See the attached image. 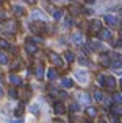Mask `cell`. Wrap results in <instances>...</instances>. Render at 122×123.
Segmentation results:
<instances>
[{
	"label": "cell",
	"mask_w": 122,
	"mask_h": 123,
	"mask_svg": "<svg viewBox=\"0 0 122 123\" xmlns=\"http://www.w3.org/2000/svg\"><path fill=\"white\" fill-rule=\"evenodd\" d=\"M74 75H75L77 81L81 83V84H86V81H88V73H86L85 70H75Z\"/></svg>",
	"instance_id": "cell-1"
},
{
	"label": "cell",
	"mask_w": 122,
	"mask_h": 123,
	"mask_svg": "<svg viewBox=\"0 0 122 123\" xmlns=\"http://www.w3.org/2000/svg\"><path fill=\"white\" fill-rule=\"evenodd\" d=\"M77 100H78V103H83V105H89V103H91V97L85 92L77 93Z\"/></svg>",
	"instance_id": "cell-2"
},
{
	"label": "cell",
	"mask_w": 122,
	"mask_h": 123,
	"mask_svg": "<svg viewBox=\"0 0 122 123\" xmlns=\"http://www.w3.org/2000/svg\"><path fill=\"white\" fill-rule=\"evenodd\" d=\"M103 20L107 22L110 27H116L117 25V19L114 17V16H111V14H107V16H103Z\"/></svg>",
	"instance_id": "cell-3"
},
{
	"label": "cell",
	"mask_w": 122,
	"mask_h": 123,
	"mask_svg": "<svg viewBox=\"0 0 122 123\" xmlns=\"http://www.w3.org/2000/svg\"><path fill=\"white\" fill-rule=\"evenodd\" d=\"M25 50H27V53L33 55V53H36V51H38V47L33 44V41H27V45H25Z\"/></svg>",
	"instance_id": "cell-4"
},
{
	"label": "cell",
	"mask_w": 122,
	"mask_h": 123,
	"mask_svg": "<svg viewBox=\"0 0 122 123\" xmlns=\"http://www.w3.org/2000/svg\"><path fill=\"white\" fill-rule=\"evenodd\" d=\"M99 37H100V39H103V41L111 39V31L107 30V28H103V30H100V33H99Z\"/></svg>",
	"instance_id": "cell-5"
},
{
	"label": "cell",
	"mask_w": 122,
	"mask_h": 123,
	"mask_svg": "<svg viewBox=\"0 0 122 123\" xmlns=\"http://www.w3.org/2000/svg\"><path fill=\"white\" fill-rule=\"evenodd\" d=\"M30 17L31 19H46V16H44V12L41 11V9H34V11H31V14H30Z\"/></svg>",
	"instance_id": "cell-6"
},
{
	"label": "cell",
	"mask_w": 122,
	"mask_h": 123,
	"mask_svg": "<svg viewBox=\"0 0 122 123\" xmlns=\"http://www.w3.org/2000/svg\"><path fill=\"white\" fill-rule=\"evenodd\" d=\"M111 66L114 67V69H119V67H122V56L121 55H114V61Z\"/></svg>",
	"instance_id": "cell-7"
},
{
	"label": "cell",
	"mask_w": 122,
	"mask_h": 123,
	"mask_svg": "<svg viewBox=\"0 0 122 123\" xmlns=\"http://www.w3.org/2000/svg\"><path fill=\"white\" fill-rule=\"evenodd\" d=\"M53 111H55V114L61 115V114L66 112V109H64V106L61 105V103H55V105H53Z\"/></svg>",
	"instance_id": "cell-8"
},
{
	"label": "cell",
	"mask_w": 122,
	"mask_h": 123,
	"mask_svg": "<svg viewBox=\"0 0 122 123\" xmlns=\"http://www.w3.org/2000/svg\"><path fill=\"white\" fill-rule=\"evenodd\" d=\"M105 86H107L108 89H114V87H116V80H114L113 76H107V81H105Z\"/></svg>",
	"instance_id": "cell-9"
},
{
	"label": "cell",
	"mask_w": 122,
	"mask_h": 123,
	"mask_svg": "<svg viewBox=\"0 0 122 123\" xmlns=\"http://www.w3.org/2000/svg\"><path fill=\"white\" fill-rule=\"evenodd\" d=\"M9 83L14 84V86H20V84H22V80L19 78L17 75H9Z\"/></svg>",
	"instance_id": "cell-10"
},
{
	"label": "cell",
	"mask_w": 122,
	"mask_h": 123,
	"mask_svg": "<svg viewBox=\"0 0 122 123\" xmlns=\"http://www.w3.org/2000/svg\"><path fill=\"white\" fill-rule=\"evenodd\" d=\"M50 59H52V62L56 64V66H63V61H61V58L56 53H52V55H50Z\"/></svg>",
	"instance_id": "cell-11"
},
{
	"label": "cell",
	"mask_w": 122,
	"mask_h": 123,
	"mask_svg": "<svg viewBox=\"0 0 122 123\" xmlns=\"http://www.w3.org/2000/svg\"><path fill=\"white\" fill-rule=\"evenodd\" d=\"M61 86L66 87V89H70V87L74 86V83H72L70 78H63V80H61Z\"/></svg>",
	"instance_id": "cell-12"
},
{
	"label": "cell",
	"mask_w": 122,
	"mask_h": 123,
	"mask_svg": "<svg viewBox=\"0 0 122 123\" xmlns=\"http://www.w3.org/2000/svg\"><path fill=\"white\" fill-rule=\"evenodd\" d=\"M72 42L74 44H83V36L80 33H74L72 34Z\"/></svg>",
	"instance_id": "cell-13"
},
{
	"label": "cell",
	"mask_w": 122,
	"mask_h": 123,
	"mask_svg": "<svg viewBox=\"0 0 122 123\" xmlns=\"http://www.w3.org/2000/svg\"><path fill=\"white\" fill-rule=\"evenodd\" d=\"M47 78H49L50 81L56 80V78H58V73H56V70H53V69H49V72H47Z\"/></svg>",
	"instance_id": "cell-14"
},
{
	"label": "cell",
	"mask_w": 122,
	"mask_h": 123,
	"mask_svg": "<svg viewBox=\"0 0 122 123\" xmlns=\"http://www.w3.org/2000/svg\"><path fill=\"white\" fill-rule=\"evenodd\" d=\"M52 16H53L55 20H60V19L63 17V11H61V9H55V11L52 12Z\"/></svg>",
	"instance_id": "cell-15"
},
{
	"label": "cell",
	"mask_w": 122,
	"mask_h": 123,
	"mask_svg": "<svg viewBox=\"0 0 122 123\" xmlns=\"http://www.w3.org/2000/svg\"><path fill=\"white\" fill-rule=\"evenodd\" d=\"M64 58H66V61H67V62H74V59H75V56H74V53H72V51H66Z\"/></svg>",
	"instance_id": "cell-16"
},
{
	"label": "cell",
	"mask_w": 122,
	"mask_h": 123,
	"mask_svg": "<svg viewBox=\"0 0 122 123\" xmlns=\"http://www.w3.org/2000/svg\"><path fill=\"white\" fill-rule=\"evenodd\" d=\"M99 30H102L100 20H94V22H92V31H99Z\"/></svg>",
	"instance_id": "cell-17"
},
{
	"label": "cell",
	"mask_w": 122,
	"mask_h": 123,
	"mask_svg": "<svg viewBox=\"0 0 122 123\" xmlns=\"http://www.w3.org/2000/svg\"><path fill=\"white\" fill-rule=\"evenodd\" d=\"M44 76V67L42 66H39V67H36V78H42Z\"/></svg>",
	"instance_id": "cell-18"
},
{
	"label": "cell",
	"mask_w": 122,
	"mask_h": 123,
	"mask_svg": "<svg viewBox=\"0 0 122 123\" xmlns=\"http://www.w3.org/2000/svg\"><path fill=\"white\" fill-rule=\"evenodd\" d=\"M86 114H88L89 117H95V115H97V111H95V108H91V106H89V108L86 109Z\"/></svg>",
	"instance_id": "cell-19"
},
{
	"label": "cell",
	"mask_w": 122,
	"mask_h": 123,
	"mask_svg": "<svg viewBox=\"0 0 122 123\" xmlns=\"http://www.w3.org/2000/svg\"><path fill=\"white\" fill-rule=\"evenodd\" d=\"M13 11H14L17 16H22V14H24V8H22V6H19V5H14Z\"/></svg>",
	"instance_id": "cell-20"
},
{
	"label": "cell",
	"mask_w": 122,
	"mask_h": 123,
	"mask_svg": "<svg viewBox=\"0 0 122 123\" xmlns=\"http://www.w3.org/2000/svg\"><path fill=\"white\" fill-rule=\"evenodd\" d=\"M113 100H114V103H117V105H122V95L121 93H114Z\"/></svg>",
	"instance_id": "cell-21"
},
{
	"label": "cell",
	"mask_w": 122,
	"mask_h": 123,
	"mask_svg": "<svg viewBox=\"0 0 122 123\" xmlns=\"http://www.w3.org/2000/svg\"><path fill=\"white\" fill-rule=\"evenodd\" d=\"M0 64H2V66H5V64H8V56H6V55L0 53Z\"/></svg>",
	"instance_id": "cell-22"
},
{
	"label": "cell",
	"mask_w": 122,
	"mask_h": 123,
	"mask_svg": "<svg viewBox=\"0 0 122 123\" xmlns=\"http://www.w3.org/2000/svg\"><path fill=\"white\" fill-rule=\"evenodd\" d=\"M94 98L97 100V101H103V97H102L100 90H95V92H94Z\"/></svg>",
	"instance_id": "cell-23"
},
{
	"label": "cell",
	"mask_w": 122,
	"mask_h": 123,
	"mask_svg": "<svg viewBox=\"0 0 122 123\" xmlns=\"http://www.w3.org/2000/svg\"><path fill=\"white\" fill-rule=\"evenodd\" d=\"M28 111H30L31 114H38V112H39V108H38V105H31L30 108H28Z\"/></svg>",
	"instance_id": "cell-24"
},
{
	"label": "cell",
	"mask_w": 122,
	"mask_h": 123,
	"mask_svg": "<svg viewBox=\"0 0 122 123\" xmlns=\"http://www.w3.org/2000/svg\"><path fill=\"white\" fill-rule=\"evenodd\" d=\"M113 114H114V115H121V114H122L121 105H119V106H114V108H113Z\"/></svg>",
	"instance_id": "cell-25"
},
{
	"label": "cell",
	"mask_w": 122,
	"mask_h": 123,
	"mask_svg": "<svg viewBox=\"0 0 122 123\" xmlns=\"http://www.w3.org/2000/svg\"><path fill=\"white\" fill-rule=\"evenodd\" d=\"M22 112H24V103H20V105H19V108H17V111H16V115H22Z\"/></svg>",
	"instance_id": "cell-26"
},
{
	"label": "cell",
	"mask_w": 122,
	"mask_h": 123,
	"mask_svg": "<svg viewBox=\"0 0 122 123\" xmlns=\"http://www.w3.org/2000/svg\"><path fill=\"white\" fill-rule=\"evenodd\" d=\"M70 111H72V112H77V111H80V105H77V103L70 105Z\"/></svg>",
	"instance_id": "cell-27"
},
{
	"label": "cell",
	"mask_w": 122,
	"mask_h": 123,
	"mask_svg": "<svg viewBox=\"0 0 122 123\" xmlns=\"http://www.w3.org/2000/svg\"><path fill=\"white\" fill-rule=\"evenodd\" d=\"M70 25H72V19H70V17H67L66 20H64V27H66V28H69Z\"/></svg>",
	"instance_id": "cell-28"
},
{
	"label": "cell",
	"mask_w": 122,
	"mask_h": 123,
	"mask_svg": "<svg viewBox=\"0 0 122 123\" xmlns=\"http://www.w3.org/2000/svg\"><path fill=\"white\" fill-rule=\"evenodd\" d=\"M0 47H2V48H11V47H9V44H8L6 41H0Z\"/></svg>",
	"instance_id": "cell-29"
},
{
	"label": "cell",
	"mask_w": 122,
	"mask_h": 123,
	"mask_svg": "<svg viewBox=\"0 0 122 123\" xmlns=\"http://www.w3.org/2000/svg\"><path fill=\"white\" fill-rule=\"evenodd\" d=\"M102 64H103V66H111V62H110V59H108L107 56L105 58H102Z\"/></svg>",
	"instance_id": "cell-30"
},
{
	"label": "cell",
	"mask_w": 122,
	"mask_h": 123,
	"mask_svg": "<svg viewBox=\"0 0 122 123\" xmlns=\"http://www.w3.org/2000/svg\"><path fill=\"white\" fill-rule=\"evenodd\" d=\"M105 81H107V76H103V75H99V83H100V84H103V86H105Z\"/></svg>",
	"instance_id": "cell-31"
},
{
	"label": "cell",
	"mask_w": 122,
	"mask_h": 123,
	"mask_svg": "<svg viewBox=\"0 0 122 123\" xmlns=\"http://www.w3.org/2000/svg\"><path fill=\"white\" fill-rule=\"evenodd\" d=\"M78 64H81V66H88L89 62H88V61L85 59V58H80V59H78Z\"/></svg>",
	"instance_id": "cell-32"
},
{
	"label": "cell",
	"mask_w": 122,
	"mask_h": 123,
	"mask_svg": "<svg viewBox=\"0 0 122 123\" xmlns=\"http://www.w3.org/2000/svg\"><path fill=\"white\" fill-rule=\"evenodd\" d=\"M9 97H11V98H16V97H17V92H16L14 89H11L9 90Z\"/></svg>",
	"instance_id": "cell-33"
},
{
	"label": "cell",
	"mask_w": 122,
	"mask_h": 123,
	"mask_svg": "<svg viewBox=\"0 0 122 123\" xmlns=\"http://www.w3.org/2000/svg\"><path fill=\"white\" fill-rule=\"evenodd\" d=\"M9 123H24L22 118H14V120H9Z\"/></svg>",
	"instance_id": "cell-34"
},
{
	"label": "cell",
	"mask_w": 122,
	"mask_h": 123,
	"mask_svg": "<svg viewBox=\"0 0 122 123\" xmlns=\"http://www.w3.org/2000/svg\"><path fill=\"white\" fill-rule=\"evenodd\" d=\"M58 95L61 97V98H67V92H60Z\"/></svg>",
	"instance_id": "cell-35"
},
{
	"label": "cell",
	"mask_w": 122,
	"mask_h": 123,
	"mask_svg": "<svg viewBox=\"0 0 122 123\" xmlns=\"http://www.w3.org/2000/svg\"><path fill=\"white\" fill-rule=\"evenodd\" d=\"M116 45H117V47H122V39H121V41H117V44H116Z\"/></svg>",
	"instance_id": "cell-36"
},
{
	"label": "cell",
	"mask_w": 122,
	"mask_h": 123,
	"mask_svg": "<svg viewBox=\"0 0 122 123\" xmlns=\"http://www.w3.org/2000/svg\"><path fill=\"white\" fill-rule=\"evenodd\" d=\"M2 95H3V87L0 86V97H2Z\"/></svg>",
	"instance_id": "cell-37"
},
{
	"label": "cell",
	"mask_w": 122,
	"mask_h": 123,
	"mask_svg": "<svg viewBox=\"0 0 122 123\" xmlns=\"http://www.w3.org/2000/svg\"><path fill=\"white\" fill-rule=\"evenodd\" d=\"M27 2H30V3H34V2H36V0H27Z\"/></svg>",
	"instance_id": "cell-38"
},
{
	"label": "cell",
	"mask_w": 122,
	"mask_h": 123,
	"mask_svg": "<svg viewBox=\"0 0 122 123\" xmlns=\"http://www.w3.org/2000/svg\"><path fill=\"white\" fill-rule=\"evenodd\" d=\"M119 84H121V87H122V78H121V80H119Z\"/></svg>",
	"instance_id": "cell-39"
},
{
	"label": "cell",
	"mask_w": 122,
	"mask_h": 123,
	"mask_svg": "<svg viewBox=\"0 0 122 123\" xmlns=\"http://www.w3.org/2000/svg\"><path fill=\"white\" fill-rule=\"evenodd\" d=\"M99 123H107V122H105V120H100V122H99Z\"/></svg>",
	"instance_id": "cell-40"
},
{
	"label": "cell",
	"mask_w": 122,
	"mask_h": 123,
	"mask_svg": "<svg viewBox=\"0 0 122 123\" xmlns=\"http://www.w3.org/2000/svg\"><path fill=\"white\" fill-rule=\"evenodd\" d=\"M121 36H122V30H121Z\"/></svg>",
	"instance_id": "cell-41"
},
{
	"label": "cell",
	"mask_w": 122,
	"mask_h": 123,
	"mask_svg": "<svg viewBox=\"0 0 122 123\" xmlns=\"http://www.w3.org/2000/svg\"><path fill=\"white\" fill-rule=\"evenodd\" d=\"M0 30H2V25H0Z\"/></svg>",
	"instance_id": "cell-42"
},
{
	"label": "cell",
	"mask_w": 122,
	"mask_h": 123,
	"mask_svg": "<svg viewBox=\"0 0 122 123\" xmlns=\"http://www.w3.org/2000/svg\"><path fill=\"white\" fill-rule=\"evenodd\" d=\"M85 123H89V122H85Z\"/></svg>",
	"instance_id": "cell-43"
},
{
	"label": "cell",
	"mask_w": 122,
	"mask_h": 123,
	"mask_svg": "<svg viewBox=\"0 0 122 123\" xmlns=\"http://www.w3.org/2000/svg\"><path fill=\"white\" fill-rule=\"evenodd\" d=\"M121 14H122V11H121Z\"/></svg>",
	"instance_id": "cell-44"
}]
</instances>
